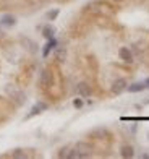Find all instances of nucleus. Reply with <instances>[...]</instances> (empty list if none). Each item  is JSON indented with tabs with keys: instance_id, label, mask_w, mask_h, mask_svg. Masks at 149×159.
I'll use <instances>...</instances> for the list:
<instances>
[{
	"instance_id": "obj_3",
	"label": "nucleus",
	"mask_w": 149,
	"mask_h": 159,
	"mask_svg": "<svg viewBox=\"0 0 149 159\" xmlns=\"http://www.w3.org/2000/svg\"><path fill=\"white\" fill-rule=\"evenodd\" d=\"M75 149L78 151L80 157H89L91 154H93V146L88 144V143H78Z\"/></svg>"
},
{
	"instance_id": "obj_7",
	"label": "nucleus",
	"mask_w": 149,
	"mask_h": 159,
	"mask_svg": "<svg viewBox=\"0 0 149 159\" xmlns=\"http://www.w3.org/2000/svg\"><path fill=\"white\" fill-rule=\"evenodd\" d=\"M46 109H47V104H46V102H37V104L31 109V112L26 115V119H31V117H34V115H37V114H41V112H44Z\"/></svg>"
},
{
	"instance_id": "obj_4",
	"label": "nucleus",
	"mask_w": 149,
	"mask_h": 159,
	"mask_svg": "<svg viewBox=\"0 0 149 159\" xmlns=\"http://www.w3.org/2000/svg\"><path fill=\"white\" fill-rule=\"evenodd\" d=\"M11 114V106L8 104V101L0 98V120H5L7 115Z\"/></svg>"
},
{
	"instance_id": "obj_8",
	"label": "nucleus",
	"mask_w": 149,
	"mask_h": 159,
	"mask_svg": "<svg viewBox=\"0 0 149 159\" xmlns=\"http://www.w3.org/2000/svg\"><path fill=\"white\" fill-rule=\"evenodd\" d=\"M55 47H57V39H55V38L49 39V42L44 46V49H42V55L47 57L49 54H50V50H52V49H55Z\"/></svg>"
},
{
	"instance_id": "obj_1",
	"label": "nucleus",
	"mask_w": 149,
	"mask_h": 159,
	"mask_svg": "<svg viewBox=\"0 0 149 159\" xmlns=\"http://www.w3.org/2000/svg\"><path fill=\"white\" fill-rule=\"evenodd\" d=\"M5 89H7L8 96L11 98V101H13V102H15L16 106H23V104H24L26 96H24V93L21 91L20 88H16V86H13V84H8Z\"/></svg>"
},
{
	"instance_id": "obj_19",
	"label": "nucleus",
	"mask_w": 149,
	"mask_h": 159,
	"mask_svg": "<svg viewBox=\"0 0 149 159\" xmlns=\"http://www.w3.org/2000/svg\"><path fill=\"white\" fill-rule=\"evenodd\" d=\"M115 2H122V0H115Z\"/></svg>"
},
{
	"instance_id": "obj_11",
	"label": "nucleus",
	"mask_w": 149,
	"mask_h": 159,
	"mask_svg": "<svg viewBox=\"0 0 149 159\" xmlns=\"http://www.w3.org/2000/svg\"><path fill=\"white\" fill-rule=\"evenodd\" d=\"M120 154H122V157H133V156H134L133 146H130V144H125V146H122V149H120Z\"/></svg>"
},
{
	"instance_id": "obj_13",
	"label": "nucleus",
	"mask_w": 149,
	"mask_h": 159,
	"mask_svg": "<svg viewBox=\"0 0 149 159\" xmlns=\"http://www.w3.org/2000/svg\"><path fill=\"white\" fill-rule=\"evenodd\" d=\"M54 34H55V30H54L52 26H44V30H42V36H44V38L52 39Z\"/></svg>"
},
{
	"instance_id": "obj_10",
	"label": "nucleus",
	"mask_w": 149,
	"mask_h": 159,
	"mask_svg": "<svg viewBox=\"0 0 149 159\" xmlns=\"http://www.w3.org/2000/svg\"><path fill=\"white\" fill-rule=\"evenodd\" d=\"M76 91L80 93V94L83 96V98H86V96H89L91 94V88L86 84V83H80L78 84V88H76Z\"/></svg>"
},
{
	"instance_id": "obj_9",
	"label": "nucleus",
	"mask_w": 149,
	"mask_h": 159,
	"mask_svg": "<svg viewBox=\"0 0 149 159\" xmlns=\"http://www.w3.org/2000/svg\"><path fill=\"white\" fill-rule=\"evenodd\" d=\"M126 89L130 93H139V91H144L146 89V83H133L130 86H126Z\"/></svg>"
},
{
	"instance_id": "obj_5",
	"label": "nucleus",
	"mask_w": 149,
	"mask_h": 159,
	"mask_svg": "<svg viewBox=\"0 0 149 159\" xmlns=\"http://www.w3.org/2000/svg\"><path fill=\"white\" fill-rule=\"evenodd\" d=\"M112 93L113 94H120L122 91H125L126 89V80H123V78H118V80H115V81L112 83Z\"/></svg>"
},
{
	"instance_id": "obj_20",
	"label": "nucleus",
	"mask_w": 149,
	"mask_h": 159,
	"mask_svg": "<svg viewBox=\"0 0 149 159\" xmlns=\"http://www.w3.org/2000/svg\"><path fill=\"white\" fill-rule=\"evenodd\" d=\"M146 104H149V101H146Z\"/></svg>"
},
{
	"instance_id": "obj_6",
	"label": "nucleus",
	"mask_w": 149,
	"mask_h": 159,
	"mask_svg": "<svg viewBox=\"0 0 149 159\" xmlns=\"http://www.w3.org/2000/svg\"><path fill=\"white\" fill-rule=\"evenodd\" d=\"M118 55H120V59H122L123 62H126V63L133 62V54H131V50L128 47H122L118 50Z\"/></svg>"
},
{
	"instance_id": "obj_17",
	"label": "nucleus",
	"mask_w": 149,
	"mask_h": 159,
	"mask_svg": "<svg viewBox=\"0 0 149 159\" xmlns=\"http://www.w3.org/2000/svg\"><path fill=\"white\" fill-rule=\"evenodd\" d=\"M144 83H146V88H147V89H149V78H147V80H146V81H144Z\"/></svg>"
},
{
	"instance_id": "obj_2",
	"label": "nucleus",
	"mask_w": 149,
	"mask_h": 159,
	"mask_svg": "<svg viewBox=\"0 0 149 159\" xmlns=\"http://www.w3.org/2000/svg\"><path fill=\"white\" fill-rule=\"evenodd\" d=\"M52 68H46V70H42L41 71V80H39V84H41V88L42 89H47V88H50V84H52Z\"/></svg>"
},
{
	"instance_id": "obj_18",
	"label": "nucleus",
	"mask_w": 149,
	"mask_h": 159,
	"mask_svg": "<svg viewBox=\"0 0 149 159\" xmlns=\"http://www.w3.org/2000/svg\"><path fill=\"white\" fill-rule=\"evenodd\" d=\"M0 39H3V33L2 31H0Z\"/></svg>"
},
{
	"instance_id": "obj_12",
	"label": "nucleus",
	"mask_w": 149,
	"mask_h": 159,
	"mask_svg": "<svg viewBox=\"0 0 149 159\" xmlns=\"http://www.w3.org/2000/svg\"><path fill=\"white\" fill-rule=\"evenodd\" d=\"M15 23H16V20L11 15H5V16H2V20H0V25L2 26H15Z\"/></svg>"
},
{
	"instance_id": "obj_14",
	"label": "nucleus",
	"mask_w": 149,
	"mask_h": 159,
	"mask_svg": "<svg viewBox=\"0 0 149 159\" xmlns=\"http://www.w3.org/2000/svg\"><path fill=\"white\" fill-rule=\"evenodd\" d=\"M23 151H24V149H15L10 156H11V157H28V154L23 153Z\"/></svg>"
},
{
	"instance_id": "obj_15",
	"label": "nucleus",
	"mask_w": 149,
	"mask_h": 159,
	"mask_svg": "<svg viewBox=\"0 0 149 159\" xmlns=\"http://www.w3.org/2000/svg\"><path fill=\"white\" fill-rule=\"evenodd\" d=\"M46 16H47V20H50V21H52V20H55L57 16H59V10L55 8V10H50V11H47V15H46Z\"/></svg>"
},
{
	"instance_id": "obj_16",
	"label": "nucleus",
	"mask_w": 149,
	"mask_h": 159,
	"mask_svg": "<svg viewBox=\"0 0 149 159\" xmlns=\"http://www.w3.org/2000/svg\"><path fill=\"white\" fill-rule=\"evenodd\" d=\"M73 106L76 107V109H80V107H83V99H75V101H73Z\"/></svg>"
}]
</instances>
